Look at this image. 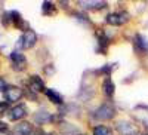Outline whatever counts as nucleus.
Returning <instances> with one entry per match:
<instances>
[{
	"instance_id": "10",
	"label": "nucleus",
	"mask_w": 148,
	"mask_h": 135,
	"mask_svg": "<svg viewBox=\"0 0 148 135\" xmlns=\"http://www.w3.org/2000/svg\"><path fill=\"white\" fill-rule=\"evenodd\" d=\"M102 89H104V94H105L108 98H111V96L114 95L116 88H114V83H113V80H111L110 77H107V79L104 80V83H102Z\"/></svg>"
},
{
	"instance_id": "18",
	"label": "nucleus",
	"mask_w": 148,
	"mask_h": 135,
	"mask_svg": "<svg viewBox=\"0 0 148 135\" xmlns=\"http://www.w3.org/2000/svg\"><path fill=\"white\" fill-rule=\"evenodd\" d=\"M8 108H9L8 103H2V104H0V116H2V114H5V113L8 112Z\"/></svg>"
},
{
	"instance_id": "3",
	"label": "nucleus",
	"mask_w": 148,
	"mask_h": 135,
	"mask_svg": "<svg viewBox=\"0 0 148 135\" xmlns=\"http://www.w3.org/2000/svg\"><path fill=\"white\" fill-rule=\"evenodd\" d=\"M24 95L22 89L18 88V86H8L6 91H5V100L8 103H15L18 100H21Z\"/></svg>"
},
{
	"instance_id": "13",
	"label": "nucleus",
	"mask_w": 148,
	"mask_h": 135,
	"mask_svg": "<svg viewBox=\"0 0 148 135\" xmlns=\"http://www.w3.org/2000/svg\"><path fill=\"white\" fill-rule=\"evenodd\" d=\"M80 5L83 8H88V9H101V8H105L104 2H96V0H93V2H80Z\"/></svg>"
},
{
	"instance_id": "8",
	"label": "nucleus",
	"mask_w": 148,
	"mask_h": 135,
	"mask_svg": "<svg viewBox=\"0 0 148 135\" xmlns=\"http://www.w3.org/2000/svg\"><path fill=\"white\" fill-rule=\"evenodd\" d=\"M33 134V128L30 123H27V122H22V123H19L16 128H15V132L12 135H31Z\"/></svg>"
},
{
	"instance_id": "16",
	"label": "nucleus",
	"mask_w": 148,
	"mask_h": 135,
	"mask_svg": "<svg viewBox=\"0 0 148 135\" xmlns=\"http://www.w3.org/2000/svg\"><path fill=\"white\" fill-rule=\"evenodd\" d=\"M93 135H111V131L104 125H98L93 128Z\"/></svg>"
},
{
	"instance_id": "15",
	"label": "nucleus",
	"mask_w": 148,
	"mask_h": 135,
	"mask_svg": "<svg viewBox=\"0 0 148 135\" xmlns=\"http://www.w3.org/2000/svg\"><path fill=\"white\" fill-rule=\"evenodd\" d=\"M49 119H51V116H49L45 110L43 112H37L36 116H34V120L37 122V123H45V122H47Z\"/></svg>"
},
{
	"instance_id": "4",
	"label": "nucleus",
	"mask_w": 148,
	"mask_h": 135,
	"mask_svg": "<svg viewBox=\"0 0 148 135\" xmlns=\"http://www.w3.org/2000/svg\"><path fill=\"white\" fill-rule=\"evenodd\" d=\"M10 61H12V65H14V68L18 70V71L25 70V67H27V58L24 56L21 52H18V51L10 55Z\"/></svg>"
},
{
	"instance_id": "19",
	"label": "nucleus",
	"mask_w": 148,
	"mask_h": 135,
	"mask_svg": "<svg viewBox=\"0 0 148 135\" xmlns=\"http://www.w3.org/2000/svg\"><path fill=\"white\" fill-rule=\"evenodd\" d=\"M8 129H9V126L5 123V122L0 120V134H6V132H8Z\"/></svg>"
},
{
	"instance_id": "20",
	"label": "nucleus",
	"mask_w": 148,
	"mask_h": 135,
	"mask_svg": "<svg viewBox=\"0 0 148 135\" xmlns=\"http://www.w3.org/2000/svg\"><path fill=\"white\" fill-rule=\"evenodd\" d=\"M6 82H5V79L3 77H0V91H6Z\"/></svg>"
},
{
	"instance_id": "11",
	"label": "nucleus",
	"mask_w": 148,
	"mask_h": 135,
	"mask_svg": "<svg viewBox=\"0 0 148 135\" xmlns=\"http://www.w3.org/2000/svg\"><path fill=\"white\" fill-rule=\"evenodd\" d=\"M46 96H47V100L52 101L53 104H62V103H64L61 94H58V92L53 91V89H46Z\"/></svg>"
},
{
	"instance_id": "1",
	"label": "nucleus",
	"mask_w": 148,
	"mask_h": 135,
	"mask_svg": "<svg viewBox=\"0 0 148 135\" xmlns=\"http://www.w3.org/2000/svg\"><path fill=\"white\" fill-rule=\"evenodd\" d=\"M37 42V34L33 31V30H28L22 34V37L19 40V43H16V48L19 49H30L36 45Z\"/></svg>"
},
{
	"instance_id": "6",
	"label": "nucleus",
	"mask_w": 148,
	"mask_h": 135,
	"mask_svg": "<svg viewBox=\"0 0 148 135\" xmlns=\"http://www.w3.org/2000/svg\"><path fill=\"white\" fill-rule=\"evenodd\" d=\"M117 131L121 135H135L136 134V126L130 122H120V123H117Z\"/></svg>"
},
{
	"instance_id": "2",
	"label": "nucleus",
	"mask_w": 148,
	"mask_h": 135,
	"mask_svg": "<svg viewBox=\"0 0 148 135\" xmlns=\"http://www.w3.org/2000/svg\"><path fill=\"white\" fill-rule=\"evenodd\" d=\"M116 114V108L114 105H111V104H102L101 107H98L96 108V112H95V117L98 119H113Z\"/></svg>"
},
{
	"instance_id": "17",
	"label": "nucleus",
	"mask_w": 148,
	"mask_h": 135,
	"mask_svg": "<svg viewBox=\"0 0 148 135\" xmlns=\"http://www.w3.org/2000/svg\"><path fill=\"white\" fill-rule=\"evenodd\" d=\"M2 22L5 24V25H9V24H12V15H10V12H5V14H3Z\"/></svg>"
},
{
	"instance_id": "21",
	"label": "nucleus",
	"mask_w": 148,
	"mask_h": 135,
	"mask_svg": "<svg viewBox=\"0 0 148 135\" xmlns=\"http://www.w3.org/2000/svg\"><path fill=\"white\" fill-rule=\"evenodd\" d=\"M142 135H148V134H142Z\"/></svg>"
},
{
	"instance_id": "12",
	"label": "nucleus",
	"mask_w": 148,
	"mask_h": 135,
	"mask_svg": "<svg viewBox=\"0 0 148 135\" xmlns=\"http://www.w3.org/2000/svg\"><path fill=\"white\" fill-rule=\"evenodd\" d=\"M135 46H136L139 51H144V52H148V42L142 37V36H136L135 37Z\"/></svg>"
},
{
	"instance_id": "5",
	"label": "nucleus",
	"mask_w": 148,
	"mask_h": 135,
	"mask_svg": "<svg viewBox=\"0 0 148 135\" xmlns=\"http://www.w3.org/2000/svg\"><path fill=\"white\" fill-rule=\"evenodd\" d=\"M126 21H129V15L126 12H117V14H110L107 15V22L110 25H121Z\"/></svg>"
},
{
	"instance_id": "9",
	"label": "nucleus",
	"mask_w": 148,
	"mask_h": 135,
	"mask_svg": "<svg viewBox=\"0 0 148 135\" xmlns=\"http://www.w3.org/2000/svg\"><path fill=\"white\" fill-rule=\"evenodd\" d=\"M30 89L33 91H43L45 89V82L39 76H31L30 77Z\"/></svg>"
},
{
	"instance_id": "14",
	"label": "nucleus",
	"mask_w": 148,
	"mask_h": 135,
	"mask_svg": "<svg viewBox=\"0 0 148 135\" xmlns=\"http://www.w3.org/2000/svg\"><path fill=\"white\" fill-rule=\"evenodd\" d=\"M42 10H43L45 15H53L55 12H56V8H55V5L51 3V2H45V3L42 5Z\"/></svg>"
},
{
	"instance_id": "7",
	"label": "nucleus",
	"mask_w": 148,
	"mask_h": 135,
	"mask_svg": "<svg viewBox=\"0 0 148 135\" xmlns=\"http://www.w3.org/2000/svg\"><path fill=\"white\" fill-rule=\"evenodd\" d=\"M25 114H27L25 104H18L14 108H10V117H12V120H21Z\"/></svg>"
}]
</instances>
